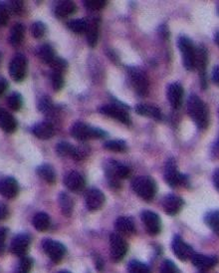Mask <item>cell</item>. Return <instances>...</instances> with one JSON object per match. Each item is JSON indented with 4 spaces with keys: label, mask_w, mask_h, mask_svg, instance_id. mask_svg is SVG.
Listing matches in <instances>:
<instances>
[{
    "label": "cell",
    "mask_w": 219,
    "mask_h": 273,
    "mask_svg": "<svg viewBox=\"0 0 219 273\" xmlns=\"http://www.w3.org/2000/svg\"><path fill=\"white\" fill-rule=\"evenodd\" d=\"M100 20L99 17H93L88 20V26H87V41L89 46L95 47L99 40L100 33Z\"/></svg>",
    "instance_id": "7402d4cb"
},
{
    "label": "cell",
    "mask_w": 219,
    "mask_h": 273,
    "mask_svg": "<svg viewBox=\"0 0 219 273\" xmlns=\"http://www.w3.org/2000/svg\"><path fill=\"white\" fill-rule=\"evenodd\" d=\"M214 40H215V43L219 46V32H217V33L215 34V38H214Z\"/></svg>",
    "instance_id": "680465c9"
},
{
    "label": "cell",
    "mask_w": 219,
    "mask_h": 273,
    "mask_svg": "<svg viewBox=\"0 0 219 273\" xmlns=\"http://www.w3.org/2000/svg\"><path fill=\"white\" fill-rule=\"evenodd\" d=\"M19 193V186L17 180L12 176H5L0 178V195L5 198H14Z\"/></svg>",
    "instance_id": "2e32d148"
},
{
    "label": "cell",
    "mask_w": 219,
    "mask_h": 273,
    "mask_svg": "<svg viewBox=\"0 0 219 273\" xmlns=\"http://www.w3.org/2000/svg\"><path fill=\"white\" fill-rule=\"evenodd\" d=\"M183 94H184L183 87L179 82H175L168 85L166 96L173 109L175 110L180 109L183 102Z\"/></svg>",
    "instance_id": "4fadbf2b"
},
{
    "label": "cell",
    "mask_w": 219,
    "mask_h": 273,
    "mask_svg": "<svg viewBox=\"0 0 219 273\" xmlns=\"http://www.w3.org/2000/svg\"><path fill=\"white\" fill-rule=\"evenodd\" d=\"M6 7H7L9 13L18 14L23 9V1H19V0L9 1V3L6 5Z\"/></svg>",
    "instance_id": "f6af8a7d"
},
{
    "label": "cell",
    "mask_w": 219,
    "mask_h": 273,
    "mask_svg": "<svg viewBox=\"0 0 219 273\" xmlns=\"http://www.w3.org/2000/svg\"><path fill=\"white\" fill-rule=\"evenodd\" d=\"M96 267H97L98 271H102L104 268V262L102 260L101 256H97V258H96Z\"/></svg>",
    "instance_id": "6f0895ef"
},
{
    "label": "cell",
    "mask_w": 219,
    "mask_h": 273,
    "mask_svg": "<svg viewBox=\"0 0 219 273\" xmlns=\"http://www.w3.org/2000/svg\"><path fill=\"white\" fill-rule=\"evenodd\" d=\"M0 128L7 134H12L17 130V121L4 109H0Z\"/></svg>",
    "instance_id": "603a6c76"
},
{
    "label": "cell",
    "mask_w": 219,
    "mask_h": 273,
    "mask_svg": "<svg viewBox=\"0 0 219 273\" xmlns=\"http://www.w3.org/2000/svg\"><path fill=\"white\" fill-rule=\"evenodd\" d=\"M160 273H179V269L173 261L164 260L160 267Z\"/></svg>",
    "instance_id": "bcb514c9"
},
{
    "label": "cell",
    "mask_w": 219,
    "mask_h": 273,
    "mask_svg": "<svg viewBox=\"0 0 219 273\" xmlns=\"http://www.w3.org/2000/svg\"><path fill=\"white\" fill-rule=\"evenodd\" d=\"M77 11V6L73 1H62L55 8V15L58 18H66Z\"/></svg>",
    "instance_id": "4316f807"
},
{
    "label": "cell",
    "mask_w": 219,
    "mask_h": 273,
    "mask_svg": "<svg viewBox=\"0 0 219 273\" xmlns=\"http://www.w3.org/2000/svg\"><path fill=\"white\" fill-rule=\"evenodd\" d=\"M111 254L114 261L119 262L128 253V244L124 238L117 234H111L110 236Z\"/></svg>",
    "instance_id": "7c38bea8"
},
{
    "label": "cell",
    "mask_w": 219,
    "mask_h": 273,
    "mask_svg": "<svg viewBox=\"0 0 219 273\" xmlns=\"http://www.w3.org/2000/svg\"><path fill=\"white\" fill-rule=\"evenodd\" d=\"M204 221L219 236V211H212L206 214Z\"/></svg>",
    "instance_id": "e575fe53"
},
{
    "label": "cell",
    "mask_w": 219,
    "mask_h": 273,
    "mask_svg": "<svg viewBox=\"0 0 219 273\" xmlns=\"http://www.w3.org/2000/svg\"><path fill=\"white\" fill-rule=\"evenodd\" d=\"M87 26H88V20L84 19V18L70 20L67 23V27L72 32L77 33V34H82V33L86 32Z\"/></svg>",
    "instance_id": "d590c367"
},
{
    "label": "cell",
    "mask_w": 219,
    "mask_h": 273,
    "mask_svg": "<svg viewBox=\"0 0 219 273\" xmlns=\"http://www.w3.org/2000/svg\"><path fill=\"white\" fill-rule=\"evenodd\" d=\"M159 33L161 36H163V38H168L169 36V31L167 29V27L165 25H161L159 28Z\"/></svg>",
    "instance_id": "db71d44e"
},
{
    "label": "cell",
    "mask_w": 219,
    "mask_h": 273,
    "mask_svg": "<svg viewBox=\"0 0 219 273\" xmlns=\"http://www.w3.org/2000/svg\"><path fill=\"white\" fill-rule=\"evenodd\" d=\"M184 201L178 195H167L162 199V208L164 212L169 215H176L181 211Z\"/></svg>",
    "instance_id": "d6986e66"
},
{
    "label": "cell",
    "mask_w": 219,
    "mask_h": 273,
    "mask_svg": "<svg viewBox=\"0 0 219 273\" xmlns=\"http://www.w3.org/2000/svg\"><path fill=\"white\" fill-rule=\"evenodd\" d=\"M218 115H219V109H218ZM212 156H219V136L217 138V140L215 141V143L213 144L212 146Z\"/></svg>",
    "instance_id": "f5cc1de1"
},
{
    "label": "cell",
    "mask_w": 219,
    "mask_h": 273,
    "mask_svg": "<svg viewBox=\"0 0 219 273\" xmlns=\"http://www.w3.org/2000/svg\"><path fill=\"white\" fill-rule=\"evenodd\" d=\"M105 200H106L105 195L103 194V192H101L100 190H97V189L90 190L86 194V197H85L87 209L89 211H93V212L100 210L103 207V204L105 203Z\"/></svg>",
    "instance_id": "ac0fdd59"
},
{
    "label": "cell",
    "mask_w": 219,
    "mask_h": 273,
    "mask_svg": "<svg viewBox=\"0 0 219 273\" xmlns=\"http://www.w3.org/2000/svg\"><path fill=\"white\" fill-rule=\"evenodd\" d=\"M38 109L42 113H49L53 109V103L48 97H42L38 103Z\"/></svg>",
    "instance_id": "ee69618b"
},
{
    "label": "cell",
    "mask_w": 219,
    "mask_h": 273,
    "mask_svg": "<svg viewBox=\"0 0 219 273\" xmlns=\"http://www.w3.org/2000/svg\"><path fill=\"white\" fill-rule=\"evenodd\" d=\"M58 202H59L61 213L63 214V215L67 217L71 216L74 211L73 198L66 193H61L58 196Z\"/></svg>",
    "instance_id": "f1b7e54d"
},
{
    "label": "cell",
    "mask_w": 219,
    "mask_h": 273,
    "mask_svg": "<svg viewBox=\"0 0 219 273\" xmlns=\"http://www.w3.org/2000/svg\"><path fill=\"white\" fill-rule=\"evenodd\" d=\"M178 47L182 55L183 66L186 70L191 71L196 68L197 48L193 42L186 36H179L178 38Z\"/></svg>",
    "instance_id": "277c9868"
},
{
    "label": "cell",
    "mask_w": 219,
    "mask_h": 273,
    "mask_svg": "<svg viewBox=\"0 0 219 273\" xmlns=\"http://www.w3.org/2000/svg\"><path fill=\"white\" fill-rule=\"evenodd\" d=\"M108 56L110 57V59H111L114 63H119V57H118L117 54H116L115 52H113L112 50H109V51H108Z\"/></svg>",
    "instance_id": "9f6ffc18"
},
{
    "label": "cell",
    "mask_w": 219,
    "mask_h": 273,
    "mask_svg": "<svg viewBox=\"0 0 219 273\" xmlns=\"http://www.w3.org/2000/svg\"><path fill=\"white\" fill-rule=\"evenodd\" d=\"M49 66L51 68H53V70L55 72H59V73H64L66 71V69L68 68V63L66 62V60H64L63 58H60V57H56L54 59L50 64Z\"/></svg>",
    "instance_id": "b9f144b4"
},
{
    "label": "cell",
    "mask_w": 219,
    "mask_h": 273,
    "mask_svg": "<svg viewBox=\"0 0 219 273\" xmlns=\"http://www.w3.org/2000/svg\"><path fill=\"white\" fill-rule=\"evenodd\" d=\"M27 66L28 61L25 55L22 53L16 54L13 58L10 60L9 63V75L11 79L17 83L22 82L27 74Z\"/></svg>",
    "instance_id": "9c48e42d"
},
{
    "label": "cell",
    "mask_w": 219,
    "mask_h": 273,
    "mask_svg": "<svg viewBox=\"0 0 219 273\" xmlns=\"http://www.w3.org/2000/svg\"><path fill=\"white\" fill-rule=\"evenodd\" d=\"M218 12H219V7H218Z\"/></svg>",
    "instance_id": "6125c7cd"
},
{
    "label": "cell",
    "mask_w": 219,
    "mask_h": 273,
    "mask_svg": "<svg viewBox=\"0 0 219 273\" xmlns=\"http://www.w3.org/2000/svg\"><path fill=\"white\" fill-rule=\"evenodd\" d=\"M71 135L76 140L84 142L91 139H103L107 136V133L99 128H94L85 123L77 122L71 128Z\"/></svg>",
    "instance_id": "5b68a950"
},
{
    "label": "cell",
    "mask_w": 219,
    "mask_h": 273,
    "mask_svg": "<svg viewBox=\"0 0 219 273\" xmlns=\"http://www.w3.org/2000/svg\"><path fill=\"white\" fill-rule=\"evenodd\" d=\"M51 84H52V87H53L54 91H56V92L60 91L64 86L63 74L54 71L52 73V75H51Z\"/></svg>",
    "instance_id": "7bdbcfd3"
},
{
    "label": "cell",
    "mask_w": 219,
    "mask_h": 273,
    "mask_svg": "<svg viewBox=\"0 0 219 273\" xmlns=\"http://www.w3.org/2000/svg\"><path fill=\"white\" fill-rule=\"evenodd\" d=\"M59 273H71V272H69V271H65V270H64V271H60Z\"/></svg>",
    "instance_id": "94428289"
},
{
    "label": "cell",
    "mask_w": 219,
    "mask_h": 273,
    "mask_svg": "<svg viewBox=\"0 0 219 273\" xmlns=\"http://www.w3.org/2000/svg\"><path fill=\"white\" fill-rule=\"evenodd\" d=\"M30 32H31V34H32V36L34 38L40 39V38H42L46 34V25L43 22H41V21L34 22L31 25Z\"/></svg>",
    "instance_id": "74e56055"
},
{
    "label": "cell",
    "mask_w": 219,
    "mask_h": 273,
    "mask_svg": "<svg viewBox=\"0 0 219 273\" xmlns=\"http://www.w3.org/2000/svg\"><path fill=\"white\" fill-rule=\"evenodd\" d=\"M25 36V27L21 23H16L12 26L9 35V43L13 47H17L22 44Z\"/></svg>",
    "instance_id": "83f0119b"
},
{
    "label": "cell",
    "mask_w": 219,
    "mask_h": 273,
    "mask_svg": "<svg viewBox=\"0 0 219 273\" xmlns=\"http://www.w3.org/2000/svg\"><path fill=\"white\" fill-rule=\"evenodd\" d=\"M116 230L121 234H131L135 233L136 225L134 220L129 216H119L115 221Z\"/></svg>",
    "instance_id": "484cf974"
},
{
    "label": "cell",
    "mask_w": 219,
    "mask_h": 273,
    "mask_svg": "<svg viewBox=\"0 0 219 273\" xmlns=\"http://www.w3.org/2000/svg\"><path fill=\"white\" fill-rule=\"evenodd\" d=\"M64 185L72 192H80L85 187V178L78 172H70L64 178Z\"/></svg>",
    "instance_id": "44dd1931"
},
{
    "label": "cell",
    "mask_w": 219,
    "mask_h": 273,
    "mask_svg": "<svg viewBox=\"0 0 219 273\" xmlns=\"http://www.w3.org/2000/svg\"><path fill=\"white\" fill-rule=\"evenodd\" d=\"M38 176L46 183L53 185L56 181V173L52 166L49 164H42L36 170Z\"/></svg>",
    "instance_id": "f546056e"
},
{
    "label": "cell",
    "mask_w": 219,
    "mask_h": 273,
    "mask_svg": "<svg viewBox=\"0 0 219 273\" xmlns=\"http://www.w3.org/2000/svg\"><path fill=\"white\" fill-rule=\"evenodd\" d=\"M9 208L4 202H0V221L6 219L9 216Z\"/></svg>",
    "instance_id": "681fc988"
},
{
    "label": "cell",
    "mask_w": 219,
    "mask_h": 273,
    "mask_svg": "<svg viewBox=\"0 0 219 273\" xmlns=\"http://www.w3.org/2000/svg\"><path fill=\"white\" fill-rule=\"evenodd\" d=\"M9 20V11L6 5L0 4V27L6 26Z\"/></svg>",
    "instance_id": "7dc6e473"
},
{
    "label": "cell",
    "mask_w": 219,
    "mask_h": 273,
    "mask_svg": "<svg viewBox=\"0 0 219 273\" xmlns=\"http://www.w3.org/2000/svg\"><path fill=\"white\" fill-rule=\"evenodd\" d=\"M207 63H208L207 49L203 45H200L197 48L196 68L199 70L200 85L203 90L207 88V76H206Z\"/></svg>",
    "instance_id": "30bf717a"
},
{
    "label": "cell",
    "mask_w": 219,
    "mask_h": 273,
    "mask_svg": "<svg viewBox=\"0 0 219 273\" xmlns=\"http://www.w3.org/2000/svg\"><path fill=\"white\" fill-rule=\"evenodd\" d=\"M42 247L45 254H47L49 258L54 262L61 261L66 253V248L61 242L56 241V240H52V239L43 240Z\"/></svg>",
    "instance_id": "8fae6325"
},
{
    "label": "cell",
    "mask_w": 219,
    "mask_h": 273,
    "mask_svg": "<svg viewBox=\"0 0 219 273\" xmlns=\"http://www.w3.org/2000/svg\"><path fill=\"white\" fill-rule=\"evenodd\" d=\"M30 243H31V236L29 234H17L11 242L10 251L12 254L17 256H24V254L27 253L30 246Z\"/></svg>",
    "instance_id": "e0dca14e"
},
{
    "label": "cell",
    "mask_w": 219,
    "mask_h": 273,
    "mask_svg": "<svg viewBox=\"0 0 219 273\" xmlns=\"http://www.w3.org/2000/svg\"><path fill=\"white\" fill-rule=\"evenodd\" d=\"M32 223L35 230H37L38 232H45L50 226V217L45 213H38L37 215H34Z\"/></svg>",
    "instance_id": "1f68e13d"
},
{
    "label": "cell",
    "mask_w": 219,
    "mask_h": 273,
    "mask_svg": "<svg viewBox=\"0 0 219 273\" xmlns=\"http://www.w3.org/2000/svg\"><path fill=\"white\" fill-rule=\"evenodd\" d=\"M32 259L28 256H23L20 260L15 273H29L32 267Z\"/></svg>",
    "instance_id": "ab89813d"
},
{
    "label": "cell",
    "mask_w": 219,
    "mask_h": 273,
    "mask_svg": "<svg viewBox=\"0 0 219 273\" xmlns=\"http://www.w3.org/2000/svg\"><path fill=\"white\" fill-rule=\"evenodd\" d=\"M164 179L172 188L186 185L187 183V177L179 173L177 162L174 157H169L164 166Z\"/></svg>",
    "instance_id": "52a82bcc"
},
{
    "label": "cell",
    "mask_w": 219,
    "mask_h": 273,
    "mask_svg": "<svg viewBox=\"0 0 219 273\" xmlns=\"http://www.w3.org/2000/svg\"><path fill=\"white\" fill-rule=\"evenodd\" d=\"M212 179H213V184H214L215 189L219 192V169H217V170L213 173Z\"/></svg>",
    "instance_id": "11a10c76"
},
{
    "label": "cell",
    "mask_w": 219,
    "mask_h": 273,
    "mask_svg": "<svg viewBox=\"0 0 219 273\" xmlns=\"http://www.w3.org/2000/svg\"><path fill=\"white\" fill-rule=\"evenodd\" d=\"M128 270L129 273H151V269L148 265L136 260L131 261L129 263Z\"/></svg>",
    "instance_id": "f35d334b"
},
{
    "label": "cell",
    "mask_w": 219,
    "mask_h": 273,
    "mask_svg": "<svg viewBox=\"0 0 219 273\" xmlns=\"http://www.w3.org/2000/svg\"><path fill=\"white\" fill-rule=\"evenodd\" d=\"M141 219L147 232L152 235L159 234L161 231V221L159 215L151 211H143L141 213Z\"/></svg>",
    "instance_id": "9a60e30c"
},
{
    "label": "cell",
    "mask_w": 219,
    "mask_h": 273,
    "mask_svg": "<svg viewBox=\"0 0 219 273\" xmlns=\"http://www.w3.org/2000/svg\"><path fill=\"white\" fill-rule=\"evenodd\" d=\"M134 192L147 201L154 199L157 194V184L150 176H141L136 177L132 183Z\"/></svg>",
    "instance_id": "3957f363"
},
{
    "label": "cell",
    "mask_w": 219,
    "mask_h": 273,
    "mask_svg": "<svg viewBox=\"0 0 219 273\" xmlns=\"http://www.w3.org/2000/svg\"><path fill=\"white\" fill-rule=\"evenodd\" d=\"M211 77H212V80L213 82L219 86V65L215 66L212 70V74H211Z\"/></svg>",
    "instance_id": "816d5d0a"
},
{
    "label": "cell",
    "mask_w": 219,
    "mask_h": 273,
    "mask_svg": "<svg viewBox=\"0 0 219 273\" xmlns=\"http://www.w3.org/2000/svg\"><path fill=\"white\" fill-rule=\"evenodd\" d=\"M7 105L12 111H19L23 105V99L18 92L11 93L7 98Z\"/></svg>",
    "instance_id": "8d00e7d4"
},
{
    "label": "cell",
    "mask_w": 219,
    "mask_h": 273,
    "mask_svg": "<svg viewBox=\"0 0 219 273\" xmlns=\"http://www.w3.org/2000/svg\"><path fill=\"white\" fill-rule=\"evenodd\" d=\"M186 110L199 130H206L209 125V110L207 105L194 94L189 95L186 102Z\"/></svg>",
    "instance_id": "6da1fadb"
},
{
    "label": "cell",
    "mask_w": 219,
    "mask_h": 273,
    "mask_svg": "<svg viewBox=\"0 0 219 273\" xmlns=\"http://www.w3.org/2000/svg\"><path fill=\"white\" fill-rule=\"evenodd\" d=\"M7 89H8V82H7V80L4 78V77H2V76H0V96L3 95L6 92Z\"/></svg>",
    "instance_id": "f907efd6"
},
{
    "label": "cell",
    "mask_w": 219,
    "mask_h": 273,
    "mask_svg": "<svg viewBox=\"0 0 219 273\" xmlns=\"http://www.w3.org/2000/svg\"><path fill=\"white\" fill-rule=\"evenodd\" d=\"M36 53L38 55L40 60H42L46 64H50L54 59L57 57L54 49L49 44H43L37 48Z\"/></svg>",
    "instance_id": "4dcf8cb0"
},
{
    "label": "cell",
    "mask_w": 219,
    "mask_h": 273,
    "mask_svg": "<svg viewBox=\"0 0 219 273\" xmlns=\"http://www.w3.org/2000/svg\"><path fill=\"white\" fill-rule=\"evenodd\" d=\"M192 264L200 270H208L214 267L219 262L217 256L203 255V254H194L191 258Z\"/></svg>",
    "instance_id": "ffe728a7"
},
{
    "label": "cell",
    "mask_w": 219,
    "mask_h": 273,
    "mask_svg": "<svg viewBox=\"0 0 219 273\" xmlns=\"http://www.w3.org/2000/svg\"><path fill=\"white\" fill-rule=\"evenodd\" d=\"M135 111L137 114L143 117L151 118L156 121H161L162 120V115L161 112L158 107L149 105V104H138L135 107Z\"/></svg>",
    "instance_id": "d4e9b609"
},
{
    "label": "cell",
    "mask_w": 219,
    "mask_h": 273,
    "mask_svg": "<svg viewBox=\"0 0 219 273\" xmlns=\"http://www.w3.org/2000/svg\"><path fill=\"white\" fill-rule=\"evenodd\" d=\"M76 151H77V147H74L67 142H60L56 147V152L58 156H70L73 160L76 155Z\"/></svg>",
    "instance_id": "d6a6232c"
},
{
    "label": "cell",
    "mask_w": 219,
    "mask_h": 273,
    "mask_svg": "<svg viewBox=\"0 0 219 273\" xmlns=\"http://www.w3.org/2000/svg\"><path fill=\"white\" fill-rule=\"evenodd\" d=\"M128 107L126 105H118V104H111V105H103L99 107L98 111L102 115L113 118L118 120L120 123L130 126L131 125V118L129 113L127 112Z\"/></svg>",
    "instance_id": "ba28073f"
},
{
    "label": "cell",
    "mask_w": 219,
    "mask_h": 273,
    "mask_svg": "<svg viewBox=\"0 0 219 273\" xmlns=\"http://www.w3.org/2000/svg\"><path fill=\"white\" fill-rule=\"evenodd\" d=\"M105 173L107 179L112 188H119L120 179L128 178L131 175V169L118 161H108L105 167Z\"/></svg>",
    "instance_id": "7a4b0ae2"
},
{
    "label": "cell",
    "mask_w": 219,
    "mask_h": 273,
    "mask_svg": "<svg viewBox=\"0 0 219 273\" xmlns=\"http://www.w3.org/2000/svg\"><path fill=\"white\" fill-rule=\"evenodd\" d=\"M1 62H2V53L0 52V65H1Z\"/></svg>",
    "instance_id": "91938a15"
},
{
    "label": "cell",
    "mask_w": 219,
    "mask_h": 273,
    "mask_svg": "<svg viewBox=\"0 0 219 273\" xmlns=\"http://www.w3.org/2000/svg\"><path fill=\"white\" fill-rule=\"evenodd\" d=\"M104 148L108 151L117 152V153H125L128 150V145L123 140H111L107 141L104 144Z\"/></svg>",
    "instance_id": "836d02e7"
},
{
    "label": "cell",
    "mask_w": 219,
    "mask_h": 273,
    "mask_svg": "<svg viewBox=\"0 0 219 273\" xmlns=\"http://www.w3.org/2000/svg\"><path fill=\"white\" fill-rule=\"evenodd\" d=\"M7 229L5 228H0V254L4 253V248H5V240H6V236H7Z\"/></svg>",
    "instance_id": "c3c4849f"
},
{
    "label": "cell",
    "mask_w": 219,
    "mask_h": 273,
    "mask_svg": "<svg viewBox=\"0 0 219 273\" xmlns=\"http://www.w3.org/2000/svg\"><path fill=\"white\" fill-rule=\"evenodd\" d=\"M127 74L129 81L139 96H145L149 93V80L145 74L137 67L130 66L127 68Z\"/></svg>",
    "instance_id": "8992f818"
},
{
    "label": "cell",
    "mask_w": 219,
    "mask_h": 273,
    "mask_svg": "<svg viewBox=\"0 0 219 273\" xmlns=\"http://www.w3.org/2000/svg\"><path fill=\"white\" fill-rule=\"evenodd\" d=\"M33 135L40 140H49L54 136V126L49 122H40L32 128Z\"/></svg>",
    "instance_id": "cb8c5ba5"
},
{
    "label": "cell",
    "mask_w": 219,
    "mask_h": 273,
    "mask_svg": "<svg viewBox=\"0 0 219 273\" xmlns=\"http://www.w3.org/2000/svg\"><path fill=\"white\" fill-rule=\"evenodd\" d=\"M173 251H174V254H176V256L182 261H185L188 259L191 260L192 256L194 255L192 247L188 245L186 242H184V240L179 235L175 236L173 240Z\"/></svg>",
    "instance_id": "5bb4252c"
},
{
    "label": "cell",
    "mask_w": 219,
    "mask_h": 273,
    "mask_svg": "<svg viewBox=\"0 0 219 273\" xmlns=\"http://www.w3.org/2000/svg\"><path fill=\"white\" fill-rule=\"evenodd\" d=\"M107 5V1L105 0H85L84 6L91 11H98L103 9Z\"/></svg>",
    "instance_id": "60d3db41"
}]
</instances>
